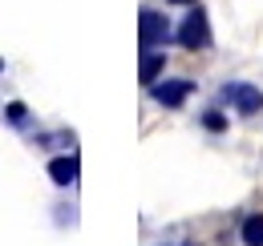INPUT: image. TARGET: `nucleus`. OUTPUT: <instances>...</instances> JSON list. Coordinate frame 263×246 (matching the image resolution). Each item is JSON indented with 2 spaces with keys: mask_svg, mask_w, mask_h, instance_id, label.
Here are the masks:
<instances>
[{
  "mask_svg": "<svg viewBox=\"0 0 263 246\" xmlns=\"http://www.w3.org/2000/svg\"><path fill=\"white\" fill-rule=\"evenodd\" d=\"M170 4H191V0H170Z\"/></svg>",
  "mask_w": 263,
  "mask_h": 246,
  "instance_id": "10",
  "label": "nucleus"
},
{
  "mask_svg": "<svg viewBox=\"0 0 263 246\" xmlns=\"http://www.w3.org/2000/svg\"><path fill=\"white\" fill-rule=\"evenodd\" d=\"M162 69H166V53H158V49H142V65H138L142 85H154Z\"/></svg>",
  "mask_w": 263,
  "mask_h": 246,
  "instance_id": "5",
  "label": "nucleus"
},
{
  "mask_svg": "<svg viewBox=\"0 0 263 246\" xmlns=\"http://www.w3.org/2000/svg\"><path fill=\"white\" fill-rule=\"evenodd\" d=\"M243 246H263V214L243 218Z\"/></svg>",
  "mask_w": 263,
  "mask_h": 246,
  "instance_id": "7",
  "label": "nucleus"
},
{
  "mask_svg": "<svg viewBox=\"0 0 263 246\" xmlns=\"http://www.w3.org/2000/svg\"><path fill=\"white\" fill-rule=\"evenodd\" d=\"M0 69H4V61H0Z\"/></svg>",
  "mask_w": 263,
  "mask_h": 246,
  "instance_id": "11",
  "label": "nucleus"
},
{
  "mask_svg": "<svg viewBox=\"0 0 263 246\" xmlns=\"http://www.w3.org/2000/svg\"><path fill=\"white\" fill-rule=\"evenodd\" d=\"M178 45L182 49H206L211 45V25H206V12L202 8H191L186 20L178 25Z\"/></svg>",
  "mask_w": 263,
  "mask_h": 246,
  "instance_id": "1",
  "label": "nucleus"
},
{
  "mask_svg": "<svg viewBox=\"0 0 263 246\" xmlns=\"http://www.w3.org/2000/svg\"><path fill=\"white\" fill-rule=\"evenodd\" d=\"M77 170H81V166H77V157H73V154L49 161V178H53L57 186H73V182H77Z\"/></svg>",
  "mask_w": 263,
  "mask_h": 246,
  "instance_id": "6",
  "label": "nucleus"
},
{
  "mask_svg": "<svg viewBox=\"0 0 263 246\" xmlns=\"http://www.w3.org/2000/svg\"><path fill=\"white\" fill-rule=\"evenodd\" d=\"M4 117H8V121H12V125H25V121H29V109H25L21 101H12V105L4 109Z\"/></svg>",
  "mask_w": 263,
  "mask_h": 246,
  "instance_id": "8",
  "label": "nucleus"
},
{
  "mask_svg": "<svg viewBox=\"0 0 263 246\" xmlns=\"http://www.w3.org/2000/svg\"><path fill=\"white\" fill-rule=\"evenodd\" d=\"M150 89H154V101H158V105L178 109V105L191 97V89H195V85H191V81H154Z\"/></svg>",
  "mask_w": 263,
  "mask_h": 246,
  "instance_id": "4",
  "label": "nucleus"
},
{
  "mask_svg": "<svg viewBox=\"0 0 263 246\" xmlns=\"http://www.w3.org/2000/svg\"><path fill=\"white\" fill-rule=\"evenodd\" d=\"M170 20H166L162 12H154V8H142V29H138V40H142V49H154V45H162L170 29H166Z\"/></svg>",
  "mask_w": 263,
  "mask_h": 246,
  "instance_id": "3",
  "label": "nucleus"
},
{
  "mask_svg": "<svg viewBox=\"0 0 263 246\" xmlns=\"http://www.w3.org/2000/svg\"><path fill=\"white\" fill-rule=\"evenodd\" d=\"M202 125H206V129H211V133H219V129H227V117H223V113H215V109H211V113H206V117H202Z\"/></svg>",
  "mask_w": 263,
  "mask_h": 246,
  "instance_id": "9",
  "label": "nucleus"
},
{
  "mask_svg": "<svg viewBox=\"0 0 263 246\" xmlns=\"http://www.w3.org/2000/svg\"><path fill=\"white\" fill-rule=\"evenodd\" d=\"M223 101H231L239 113H259L263 109V89L247 85V81H231V85H223Z\"/></svg>",
  "mask_w": 263,
  "mask_h": 246,
  "instance_id": "2",
  "label": "nucleus"
}]
</instances>
